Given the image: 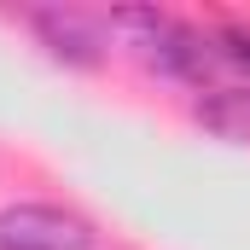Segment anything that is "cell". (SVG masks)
Segmentation results:
<instances>
[{"label": "cell", "mask_w": 250, "mask_h": 250, "mask_svg": "<svg viewBox=\"0 0 250 250\" xmlns=\"http://www.w3.org/2000/svg\"><path fill=\"white\" fill-rule=\"evenodd\" d=\"M99 233L87 215L59 204H6L0 209V250H93Z\"/></svg>", "instance_id": "cell-1"}, {"label": "cell", "mask_w": 250, "mask_h": 250, "mask_svg": "<svg viewBox=\"0 0 250 250\" xmlns=\"http://www.w3.org/2000/svg\"><path fill=\"white\" fill-rule=\"evenodd\" d=\"M29 23H35L41 47L59 64H76V70H99L105 64V35H99V23L87 12H76V6H35Z\"/></svg>", "instance_id": "cell-2"}, {"label": "cell", "mask_w": 250, "mask_h": 250, "mask_svg": "<svg viewBox=\"0 0 250 250\" xmlns=\"http://www.w3.org/2000/svg\"><path fill=\"white\" fill-rule=\"evenodd\" d=\"M192 117L209 134L233 140V146H250V87H204V99L192 105Z\"/></svg>", "instance_id": "cell-3"}, {"label": "cell", "mask_w": 250, "mask_h": 250, "mask_svg": "<svg viewBox=\"0 0 250 250\" xmlns=\"http://www.w3.org/2000/svg\"><path fill=\"white\" fill-rule=\"evenodd\" d=\"M215 53H221V64L250 70V23H221L215 29Z\"/></svg>", "instance_id": "cell-4"}]
</instances>
